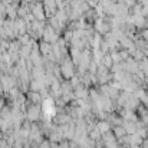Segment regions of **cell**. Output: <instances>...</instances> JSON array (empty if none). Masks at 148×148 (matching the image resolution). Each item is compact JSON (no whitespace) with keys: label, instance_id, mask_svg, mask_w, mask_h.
<instances>
[{"label":"cell","instance_id":"cell-1","mask_svg":"<svg viewBox=\"0 0 148 148\" xmlns=\"http://www.w3.org/2000/svg\"><path fill=\"white\" fill-rule=\"evenodd\" d=\"M95 128L98 130L101 134H106V132H109L111 130H112V125L109 124V121H105V119H101L97 122V125H95Z\"/></svg>","mask_w":148,"mask_h":148},{"label":"cell","instance_id":"cell-2","mask_svg":"<svg viewBox=\"0 0 148 148\" xmlns=\"http://www.w3.org/2000/svg\"><path fill=\"white\" fill-rule=\"evenodd\" d=\"M122 127H124V130H125V132H127L128 135L137 132V125H135V122H132V121H124V122H122Z\"/></svg>","mask_w":148,"mask_h":148},{"label":"cell","instance_id":"cell-3","mask_svg":"<svg viewBox=\"0 0 148 148\" xmlns=\"http://www.w3.org/2000/svg\"><path fill=\"white\" fill-rule=\"evenodd\" d=\"M112 134L115 135V138H116V140H118V138H121V137H124V135H127V132H125V130H124V127H122V125L112 127Z\"/></svg>","mask_w":148,"mask_h":148},{"label":"cell","instance_id":"cell-4","mask_svg":"<svg viewBox=\"0 0 148 148\" xmlns=\"http://www.w3.org/2000/svg\"><path fill=\"white\" fill-rule=\"evenodd\" d=\"M101 137H102V134L99 132L97 128H95L94 131H91V138H92V140H95V141H97V140H101Z\"/></svg>","mask_w":148,"mask_h":148},{"label":"cell","instance_id":"cell-5","mask_svg":"<svg viewBox=\"0 0 148 148\" xmlns=\"http://www.w3.org/2000/svg\"><path fill=\"white\" fill-rule=\"evenodd\" d=\"M143 35H144V38L148 40V30H144V33H143Z\"/></svg>","mask_w":148,"mask_h":148},{"label":"cell","instance_id":"cell-6","mask_svg":"<svg viewBox=\"0 0 148 148\" xmlns=\"http://www.w3.org/2000/svg\"><path fill=\"white\" fill-rule=\"evenodd\" d=\"M122 1H127L128 4H131V3H132V0H122Z\"/></svg>","mask_w":148,"mask_h":148}]
</instances>
